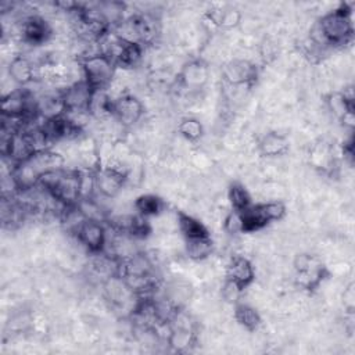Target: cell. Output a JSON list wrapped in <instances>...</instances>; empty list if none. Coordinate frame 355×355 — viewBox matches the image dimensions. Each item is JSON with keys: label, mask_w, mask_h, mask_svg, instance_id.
Here are the masks:
<instances>
[{"label": "cell", "mask_w": 355, "mask_h": 355, "mask_svg": "<svg viewBox=\"0 0 355 355\" xmlns=\"http://www.w3.org/2000/svg\"><path fill=\"white\" fill-rule=\"evenodd\" d=\"M311 43L319 49L340 47L354 37L352 4L340 3L334 10L324 14L311 29Z\"/></svg>", "instance_id": "obj_1"}, {"label": "cell", "mask_w": 355, "mask_h": 355, "mask_svg": "<svg viewBox=\"0 0 355 355\" xmlns=\"http://www.w3.org/2000/svg\"><path fill=\"white\" fill-rule=\"evenodd\" d=\"M90 176V173H89ZM87 175L78 169H57L42 176L39 187L61 207H75L83 197H90L86 190Z\"/></svg>", "instance_id": "obj_2"}, {"label": "cell", "mask_w": 355, "mask_h": 355, "mask_svg": "<svg viewBox=\"0 0 355 355\" xmlns=\"http://www.w3.org/2000/svg\"><path fill=\"white\" fill-rule=\"evenodd\" d=\"M64 157L51 148H43L33 153L29 158L11 166L10 178L17 193L29 191L39 186L43 175L64 168Z\"/></svg>", "instance_id": "obj_3"}, {"label": "cell", "mask_w": 355, "mask_h": 355, "mask_svg": "<svg viewBox=\"0 0 355 355\" xmlns=\"http://www.w3.org/2000/svg\"><path fill=\"white\" fill-rule=\"evenodd\" d=\"M112 32L126 42L146 47L153 44L159 35V21L151 14L136 12L125 17L115 28H112Z\"/></svg>", "instance_id": "obj_4"}, {"label": "cell", "mask_w": 355, "mask_h": 355, "mask_svg": "<svg viewBox=\"0 0 355 355\" xmlns=\"http://www.w3.org/2000/svg\"><path fill=\"white\" fill-rule=\"evenodd\" d=\"M82 79L94 90L105 92L111 85L118 67L103 51L86 54L80 60Z\"/></svg>", "instance_id": "obj_5"}, {"label": "cell", "mask_w": 355, "mask_h": 355, "mask_svg": "<svg viewBox=\"0 0 355 355\" xmlns=\"http://www.w3.org/2000/svg\"><path fill=\"white\" fill-rule=\"evenodd\" d=\"M293 268L295 284L306 293L316 291L320 284L330 276V272L323 261L318 255L309 252L295 255Z\"/></svg>", "instance_id": "obj_6"}, {"label": "cell", "mask_w": 355, "mask_h": 355, "mask_svg": "<svg viewBox=\"0 0 355 355\" xmlns=\"http://www.w3.org/2000/svg\"><path fill=\"white\" fill-rule=\"evenodd\" d=\"M239 212V211H237ZM241 233H254L262 230L272 222L283 219L286 215V205L283 201H266L251 204L247 209L240 211Z\"/></svg>", "instance_id": "obj_7"}, {"label": "cell", "mask_w": 355, "mask_h": 355, "mask_svg": "<svg viewBox=\"0 0 355 355\" xmlns=\"http://www.w3.org/2000/svg\"><path fill=\"white\" fill-rule=\"evenodd\" d=\"M92 172L93 190L104 197L114 198L128 182V173L118 166L97 165Z\"/></svg>", "instance_id": "obj_8"}, {"label": "cell", "mask_w": 355, "mask_h": 355, "mask_svg": "<svg viewBox=\"0 0 355 355\" xmlns=\"http://www.w3.org/2000/svg\"><path fill=\"white\" fill-rule=\"evenodd\" d=\"M76 240L86 248L92 255H100L105 252L108 241V226L104 222L85 219L80 226L75 230Z\"/></svg>", "instance_id": "obj_9"}, {"label": "cell", "mask_w": 355, "mask_h": 355, "mask_svg": "<svg viewBox=\"0 0 355 355\" xmlns=\"http://www.w3.org/2000/svg\"><path fill=\"white\" fill-rule=\"evenodd\" d=\"M259 78V69L255 62L245 58H233L222 68V79L234 87H252Z\"/></svg>", "instance_id": "obj_10"}, {"label": "cell", "mask_w": 355, "mask_h": 355, "mask_svg": "<svg viewBox=\"0 0 355 355\" xmlns=\"http://www.w3.org/2000/svg\"><path fill=\"white\" fill-rule=\"evenodd\" d=\"M60 93L65 114L71 116L75 114H89L94 90L83 79L73 82Z\"/></svg>", "instance_id": "obj_11"}, {"label": "cell", "mask_w": 355, "mask_h": 355, "mask_svg": "<svg viewBox=\"0 0 355 355\" xmlns=\"http://www.w3.org/2000/svg\"><path fill=\"white\" fill-rule=\"evenodd\" d=\"M324 104L331 115L347 129H354L355 100L349 89L344 92H330L324 96Z\"/></svg>", "instance_id": "obj_12"}, {"label": "cell", "mask_w": 355, "mask_h": 355, "mask_svg": "<svg viewBox=\"0 0 355 355\" xmlns=\"http://www.w3.org/2000/svg\"><path fill=\"white\" fill-rule=\"evenodd\" d=\"M108 229H112L116 234L129 239H146L151 233V226L148 218L140 214H125L108 218Z\"/></svg>", "instance_id": "obj_13"}, {"label": "cell", "mask_w": 355, "mask_h": 355, "mask_svg": "<svg viewBox=\"0 0 355 355\" xmlns=\"http://www.w3.org/2000/svg\"><path fill=\"white\" fill-rule=\"evenodd\" d=\"M209 78L208 64L201 58H193L183 64L175 78V83L179 89L187 92L201 90Z\"/></svg>", "instance_id": "obj_14"}, {"label": "cell", "mask_w": 355, "mask_h": 355, "mask_svg": "<svg viewBox=\"0 0 355 355\" xmlns=\"http://www.w3.org/2000/svg\"><path fill=\"white\" fill-rule=\"evenodd\" d=\"M144 114V104L133 94H122L112 100V118L122 128L135 126Z\"/></svg>", "instance_id": "obj_15"}, {"label": "cell", "mask_w": 355, "mask_h": 355, "mask_svg": "<svg viewBox=\"0 0 355 355\" xmlns=\"http://www.w3.org/2000/svg\"><path fill=\"white\" fill-rule=\"evenodd\" d=\"M40 126L49 140L60 141V140H72L76 139L82 133V126L78 123L71 115L62 114L50 119H44L40 122Z\"/></svg>", "instance_id": "obj_16"}, {"label": "cell", "mask_w": 355, "mask_h": 355, "mask_svg": "<svg viewBox=\"0 0 355 355\" xmlns=\"http://www.w3.org/2000/svg\"><path fill=\"white\" fill-rule=\"evenodd\" d=\"M180 312V311H179ZM166 344L175 352H187L197 344V333L191 324H183L175 318L166 324Z\"/></svg>", "instance_id": "obj_17"}, {"label": "cell", "mask_w": 355, "mask_h": 355, "mask_svg": "<svg viewBox=\"0 0 355 355\" xmlns=\"http://www.w3.org/2000/svg\"><path fill=\"white\" fill-rule=\"evenodd\" d=\"M19 33L22 42L31 46H40L49 42L53 35V29L47 19H44L42 15L32 14L22 19Z\"/></svg>", "instance_id": "obj_18"}, {"label": "cell", "mask_w": 355, "mask_h": 355, "mask_svg": "<svg viewBox=\"0 0 355 355\" xmlns=\"http://www.w3.org/2000/svg\"><path fill=\"white\" fill-rule=\"evenodd\" d=\"M226 279L245 290L255 280V268L244 255H233L226 266Z\"/></svg>", "instance_id": "obj_19"}, {"label": "cell", "mask_w": 355, "mask_h": 355, "mask_svg": "<svg viewBox=\"0 0 355 355\" xmlns=\"http://www.w3.org/2000/svg\"><path fill=\"white\" fill-rule=\"evenodd\" d=\"M259 155L266 158L282 157L290 150V140L286 135L279 132H268L262 135L257 143Z\"/></svg>", "instance_id": "obj_20"}, {"label": "cell", "mask_w": 355, "mask_h": 355, "mask_svg": "<svg viewBox=\"0 0 355 355\" xmlns=\"http://www.w3.org/2000/svg\"><path fill=\"white\" fill-rule=\"evenodd\" d=\"M8 75L21 87H26L37 76V67L25 55H15L8 65Z\"/></svg>", "instance_id": "obj_21"}, {"label": "cell", "mask_w": 355, "mask_h": 355, "mask_svg": "<svg viewBox=\"0 0 355 355\" xmlns=\"http://www.w3.org/2000/svg\"><path fill=\"white\" fill-rule=\"evenodd\" d=\"M309 161L312 168L319 171L323 175H331L337 169V157L330 144L320 143L315 144L309 153Z\"/></svg>", "instance_id": "obj_22"}, {"label": "cell", "mask_w": 355, "mask_h": 355, "mask_svg": "<svg viewBox=\"0 0 355 355\" xmlns=\"http://www.w3.org/2000/svg\"><path fill=\"white\" fill-rule=\"evenodd\" d=\"M176 220H178L179 232L182 233L184 240L211 236L208 227L200 219H197L196 216H193L184 211L176 212Z\"/></svg>", "instance_id": "obj_23"}, {"label": "cell", "mask_w": 355, "mask_h": 355, "mask_svg": "<svg viewBox=\"0 0 355 355\" xmlns=\"http://www.w3.org/2000/svg\"><path fill=\"white\" fill-rule=\"evenodd\" d=\"M133 205H135L136 212L140 214L141 216H146V218L158 216L166 208L165 200L162 197L157 196V194H153V193L140 194L139 197H136Z\"/></svg>", "instance_id": "obj_24"}, {"label": "cell", "mask_w": 355, "mask_h": 355, "mask_svg": "<svg viewBox=\"0 0 355 355\" xmlns=\"http://www.w3.org/2000/svg\"><path fill=\"white\" fill-rule=\"evenodd\" d=\"M233 316H234V320L247 331H255L262 322L259 312L250 304H245L241 301L234 304Z\"/></svg>", "instance_id": "obj_25"}, {"label": "cell", "mask_w": 355, "mask_h": 355, "mask_svg": "<svg viewBox=\"0 0 355 355\" xmlns=\"http://www.w3.org/2000/svg\"><path fill=\"white\" fill-rule=\"evenodd\" d=\"M184 250L190 259L193 261H202L208 258L214 251V241L212 237H197L184 240Z\"/></svg>", "instance_id": "obj_26"}, {"label": "cell", "mask_w": 355, "mask_h": 355, "mask_svg": "<svg viewBox=\"0 0 355 355\" xmlns=\"http://www.w3.org/2000/svg\"><path fill=\"white\" fill-rule=\"evenodd\" d=\"M207 18L214 26L219 29H232L239 25L241 15L236 8H222L208 11Z\"/></svg>", "instance_id": "obj_27"}, {"label": "cell", "mask_w": 355, "mask_h": 355, "mask_svg": "<svg viewBox=\"0 0 355 355\" xmlns=\"http://www.w3.org/2000/svg\"><path fill=\"white\" fill-rule=\"evenodd\" d=\"M227 200L230 204V208L233 211H244L247 209L251 204V196L245 186L240 182H232L227 187Z\"/></svg>", "instance_id": "obj_28"}, {"label": "cell", "mask_w": 355, "mask_h": 355, "mask_svg": "<svg viewBox=\"0 0 355 355\" xmlns=\"http://www.w3.org/2000/svg\"><path fill=\"white\" fill-rule=\"evenodd\" d=\"M178 133L190 143H197L204 136L202 123L194 116L182 118L178 123Z\"/></svg>", "instance_id": "obj_29"}, {"label": "cell", "mask_w": 355, "mask_h": 355, "mask_svg": "<svg viewBox=\"0 0 355 355\" xmlns=\"http://www.w3.org/2000/svg\"><path fill=\"white\" fill-rule=\"evenodd\" d=\"M243 288H240L236 283H233L232 280L226 279L225 277V282H223V286H222V290H220V294H222V298L229 302V304H236L240 301V297L243 294Z\"/></svg>", "instance_id": "obj_30"}, {"label": "cell", "mask_w": 355, "mask_h": 355, "mask_svg": "<svg viewBox=\"0 0 355 355\" xmlns=\"http://www.w3.org/2000/svg\"><path fill=\"white\" fill-rule=\"evenodd\" d=\"M223 229L229 234H239L241 233V222H240V214L237 211L230 209V212L223 219Z\"/></svg>", "instance_id": "obj_31"}]
</instances>
